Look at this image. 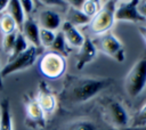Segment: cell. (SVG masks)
Segmentation results:
<instances>
[{
    "label": "cell",
    "mask_w": 146,
    "mask_h": 130,
    "mask_svg": "<svg viewBox=\"0 0 146 130\" xmlns=\"http://www.w3.org/2000/svg\"><path fill=\"white\" fill-rule=\"evenodd\" d=\"M138 11L146 19V1H139L138 2Z\"/></svg>",
    "instance_id": "cell-28"
},
{
    "label": "cell",
    "mask_w": 146,
    "mask_h": 130,
    "mask_svg": "<svg viewBox=\"0 0 146 130\" xmlns=\"http://www.w3.org/2000/svg\"><path fill=\"white\" fill-rule=\"evenodd\" d=\"M39 23L41 25V29L55 31L60 26V17L52 10H43L40 14Z\"/></svg>",
    "instance_id": "cell-12"
},
{
    "label": "cell",
    "mask_w": 146,
    "mask_h": 130,
    "mask_svg": "<svg viewBox=\"0 0 146 130\" xmlns=\"http://www.w3.org/2000/svg\"><path fill=\"white\" fill-rule=\"evenodd\" d=\"M91 21V18H89L88 16H86L81 10L74 9V8H70L68 11V21L72 25H84V24H89Z\"/></svg>",
    "instance_id": "cell-17"
},
{
    "label": "cell",
    "mask_w": 146,
    "mask_h": 130,
    "mask_svg": "<svg viewBox=\"0 0 146 130\" xmlns=\"http://www.w3.org/2000/svg\"><path fill=\"white\" fill-rule=\"evenodd\" d=\"M65 130H96L95 124L88 120H78L67 124Z\"/></svg>",
    "instance_id": "cell-21"
},
{
    "label": "cell",
    "mask_w": 146,
    "mask_h": 130,
    "mask_svg": "<svg viewBox=\"0 0 146 130\" xmlns=\"http://www.w3.org/2000/svg\"><path fill=\"white\" fill-rule=\"evenodd\" d=\"M106 120L115 128L123 129L129 123V116L125 108L119 101H110L105 107Z\"/></svg>",
    "instance_id": "cell-7"
},
{
    "label": "cell",
    "mask_w": 146,
    "mask_h": 130,
    "mask_svg": "<svg viewBox=\"0 0 146 130\" xmlns=\"http://www.w3.org/2000/svg\"><path fill=\"white\" fill-rule=\"evenodd\" d=\"M7 6H8V1H7V0H0V14H1V11H2Z\"/></svg>",
    "instance_id": "cell-30"
},
{
    "label": "cell",
    "mask_w": 146,
    "mask_h": 130,
    "mask_svg": "<svg viewBox=\"0 0 146 130\" xmlns=\"http://www.w3.org/2000/svg\"><path fill=\"white\" fill-rule=\"evenodd\" d=\"M96 56V47L95 44L89 40L84 39V42L82 47L80 48V51L78 52V64L76 67L80 70L86 64L90 63Z\"/></svg>",
    "instance_id": "cell-11"
},
{
    "label": "cell",
    "mask_w": 146,
    "mask_h": 130,
    "mask_svg": "<svg viewBox=\"0 0 146 130\" xmlns=\"http://www.w3.org/2000/svg\"><path fill=\"white\" fill-rule=\"evenodd\" d=\"M43 3H51V5H63V1H43Z\"/></svg>",
    "instance_id": "cell-31"
},
{
    "label": "cell",
    "mask_w": 146,
    "mask_h": 130,
    "mask_svg": "<svg viewBox=\"0 0 146 130\" xmlns=\"http://www.w3.org/2000/svg\"><path fill=\"white\" fill-rule=\"evenodd\" d=\"M26 113L32 120H34L36 122L43 121V119H44V115H43L44 112L42 111V108L40 107V105L36 100H32L26 105Z\"/></svg>",
    "instance_id": "cell-18"
},
{
    "label": "cell",
    "mask_w": 146,
    "mask_h": 130,
    "mask_svg": "<svg viewBox=\"0 0 146 130\" xmlns=\"http://www.w3.org/2000/svg\"><path fill=\"white\" fill-rule=\"evenodd\" d=\"M146 87V58L138 59L130 71L128 72L124 80V88L127 94L135 98Z\"/></svg>",
    "instance_id": "cell-2"
},
{
    "label": "cell",
    "mask_w": 146,
    "mask_h": 130,
    "mask_svg": "<svg viewBox=\"0 0 146 130\" xmlns=\"http://www.w3.org/2000/svg\"><path fill=\"white\" fill-rule=\"evenodd\" d=\"M0 89H2V75H1V70H0Z\"/></svg>",
    "instance_id": "cell-32"
},
{
    "label": "cell",
    "mask_w": 146,
    "mask_h": 130,
    "mask_svg": "<svg viewBox=\"0 0 146 130\" xmlns=\"http://www.w3.org/2000/svg\"><path fill=\"white\" fill-rule=\"evenodd\" d=\"M0 130H13V121L7 99H3L0 104Z\"/></svg>",
    "instance_id": "cell-15"
},
{
    "label": "cell",
    "mask_w": 146,
    "mask_h": 130,
    "mask_svg": "<svg viewBox=\"0 0 146 130\" xmlns=\"http://www.w3.org/2000/svg\"><path fill=\"white\" fill-rule=\"evenodd\" d=\"M138 30H139L140 35L143 36V39H144V40H145V42H146V26H139V27H138Z\"/></svg>",
    "instance_id": "cell-29"
},
{
    "label": "cell",
    "mask_w": 146,
    "mask_h": 130,
    "mask_svg": "<svg viewBox=\"0 0 146 130\" xmlns=\"http://www.w3.org/2000/svg\"><path fill=\"white\" fill-rule=\"evenodd\" d=\"M38 49L39 48H35V47L31 46L24 52H22L21 55H18L16 58H14L13 60L8 62V64L1 70L2 78L3 76H7L9 74H13L15 72H18V71H22V70H25V68L31 67L34 64V62L36 60Z\"/></svg>",
    "instance_id": "cell-5"
},
{
    "label": "cell",
    "mask_w": 146,
    "mask_h": 130,
    "mask_svg": "<svg viewBox=\"0 0 146 130\" xmlns=\"http://www.w3.org/2000/svg\"><path fill=\"white\" fill-rule=\"evenodd\" d=\"M65 68L66 60L64 56L55 51L46 52L39 62V70L41 74L48 79H57L62 76Z\"/></svg>",
    "instance_id": "cell-4"
},
{
    "label": "cell",
    "mask_w": 146,
    "mask_h": 130,
    "mask_svg": "<svg viewBox=\"0 0 146 130\" xmlns=\"http://www.w3.org/2000/svg\"><path fill=\"white\" fill-rule=\"evenodd\" d=\"M65 44H66V41H65V38H64V34L62 32H58L55 36V40L51 44V50L55 51V52H58V54H64L65 52Z\"/></svg>",
    "instance_id": "cell-22"
},
{
    "label": "cell",
    "mask_w": 146,
    "mask_h": 130,
    "mask_svg": "<svg viewBox=\"0 0 146 130\" xmlns=\"http://www.w3.org/2000/svg\"><path fill=\"white\" fill-rule=\"evenodd\" d=\"M22 34L26 40H29L33 47L39 48L41 46L40 43V29L35 22L32 19H26L22 27Z\"/></svg>",
    "instance_id": "cell-10"
},
{
    "label": "cell",
    "mask_w": 146,
    "mask_h": 130,
    "mask_svg": "<svg viewBox=\"0 0 146 130\" xmlns=\"http://www.w3.org/2000/svg\"><path fill=\"white\" fill-rule=\"evenodd\" d=\"M7 8H8V14L13 17V19L16 23V25L22 30L23 24L25 22V19H24V15L25 14L23 11L21 1L19 0H10V1H8Z\"/></svg>",
    "instance_id": "cell-13"
},
{
    "label": "cell",
    "mask_w": 146,
    "mask_h": 130,
    "mask_svg": "<svg viewBox=\"0 0 146 130\" xmlns=\"http://www.w3.org/2000/svg\"><path fill=\"white\" fill-rule=\"evenodd\" d=\"M16 35H17L16 33H10V34L5 35V38L2 40V47L6 52H11L15 41H16Z\"/></svg>",
    "instance_id": "cell-25"
},
{
    "label": "cell",
    "mask_w": 146,
    "mask_h": 130,
    "mask_svg": "<svg viewBox=\"0 0 146 130\" xmlns=\"http://www.w3.org/2000/svg\"><path fill=\"white\" fill-rule=\"evenodd\" d=\"M27 42H26V39L24 38V35L22 33H18L16 35V41H15V44H14V48L10 52V57H9V62L13 60L14 58H16L18 55H21L22 52H24L26 49H27Z\"/></svg>",
    "instance_id": "cell-19"
},
{
    "label": "cell",
    "mask_w": 146,
    "mask_h": 130,
    "mask_svg": "<svg viewBox=\"0 0 146 130\" xmlns=\"http://www.w3.org/2000/svg\"><path fill=\"white\" fill-rule=\"evenodd\" d=\"M83 1L84 0H73V1H68V3L71 5V8L81 10L82 9V6H83Z\"/></svg>",
    "instance_id": "cell-27"
},
{
    "label": "cell",
    "mask_w": 146,
    "mask_h": 130,
    "mask_svg": "<svg viewBox=\"0 0 146 130\" xmlns=\"http://www.w3.org/2000/svg\"><path fill=\"white\" fill-rule=\"evenodd\" d=\"M116 3L114 1H106L104 3L103 7H100L99 11L91 18L90 23H89V27L91 30V32H94L95 34H105L107 33L114 22H115V6Z\"/></svg>",
    "instance_id": "cell-3"
},
{
    "label": "cell",
    "mask_w": 146,
    "mask_h": 130,
    "mask_svg": "<svg viewBox=\"0 0 146 130\" xmlns=\"http://www.w3.org/2000/svg\"><path fill=\"white\" fill-rule=\"evenodd\" d=\"M21 5H22L24 14H30L33 9V1H31V0H22Z\"/></svg>",
    "instance_id": "cell-26"
},
{
    "label": "cell",
    "mask_w": 146,
    "mask_h": 130,
    "mask_svg": "<svg viewBox=\"0 0 146 130\" xmlns=\"http://www.w3.org/2000/svg\"><path fill=\"white\" fill-rule=\"evenodd\" d=\"M16 23L13 19V17L8 13H1L0 14V31L7 35L10 33H15L16 30Z\"/></svg>",
    "instance_id": "cell-16"
},
{
    "label": "cell",
    "mask_w": 146,
    "mask_h": 130,
    "mask_svg": "<svg viewBox=\"0 0 146 130\" xmlns=\"http://www.w3.org/2000/svg\"><path fill=\"white\" fill-rule=\"evenodd\" d=\"M138 0L120 2L119 6H116L115 8V21H124L132 23L143 22L145 18L138 11Z\"/></svg>",
    "instance_id": "cell-8"
},
{
    "label": "cell",
    "mask_w": 146,
    "mask_h": 130,
    "mask_svg": "<svg viewBox=\"0 0 146 130\" xmlns=\"http://www.w3.org/2000/svg\"><path fill=\"white\" fill-rule=\"evenodd\" d=\"M133 127L135 128L146 127V103L139 109V112L136 114V117L133 120Z\"/></svg>",
    "instance_id": "cell-24"
},
{
    "label": "cell",
    "mask_w": 146,
    "mask_h": 130,
    "mask_svg": "<svg viewBox=\"0 0 146 130\" xmlns=\"http://www.w3.org/2000/svg\"><path fill=\"white\" fill-rule=\"evenodd\" d=\"M110 84L108 79L79 78L73 80L66 88L65 96L73 103H83L91 99Z\"/></svg>",
    "instance_id": "cell-1"
},
{
    "label": "cell",
    "mask_w": 146,
    "mask_h": 130,
    "mask_svg": "<svg viewBox=\"0 0 146 130\" xmlns=\"http://www.w3.org/2000/svg\"><path fill=\"white\" fill-rule=\"evenodd\" d=\"M99 9H100V6H99V2L98 1H95V0H84L81 11L86 16H88L89 18H92L99 11Z\"/></svg>",
    "instance_id": "cell-20"
},
{
    "label": "cell",
    "mask_w": 146,
    "mask_h": 130,
    "mask_svg": "<svg viewBox=\"0 0 146 130\" xmlns=\"http://www.w3.org/2000/svg\"><path fill=\"white\" fill-rule=\"evenodd\" d=\"M55 32L54 31H49V30H44V29H40V43L43 47H51L54 40H55Z\"/></svg>",
    "instance_id": "cell-23"
},
{
    "label": "cell",
    "mask_w": 146,
    "mask_h": 130,
    "mask_svg": "<svg viewBox=\"0 0 146 130\" xmlns=\"http://www.w3.org/2000/svg\"><path fill=\"white\" fill-rule=\"evenodd\" d=\"M62 33L64 34L65 41L70 43L73 47L81 48L84 42V36L76 30L74 25H72L70 22H65L62 27Z\"/></svg>",
    "instance_id": "cell-9"
},
{
    "label": "cell",
    "mask_w": 146,
    "mask_h": 130,
    "mask_svg": "<svg viewBox=\"0 0 146 130\" xmlns=\"http://www.w3.org/2000/svg\"><path fill=\"white\" fill-rule=\"evenodd\" d=\"M97 44H98V48L105 55L110 56L111 58H113L117 63H122L124 60L125 55H124L123 44L114 34H112L110 32L103 34L98 39Z\"/></svg>",
    "instance_id": "cell-6"
},
{
    "label": "cell",
    "mask_w": 146,
    "mask_h": 130,
    "mask_svg": "<svg viewBox=\"0 0 146 130\" xmlns=\"http://www.w3.org/2000/svg\"><path fill=\"white\" fill-rule=\"evenodd\" d=\"M36 101L39 103L40 107L42 108V111L44 113H50L56 107V99H55V97L49 91H47V90H41L39 92Z\"/></svg>",
    "instance_id": "cell-14"
}]
</instances>
